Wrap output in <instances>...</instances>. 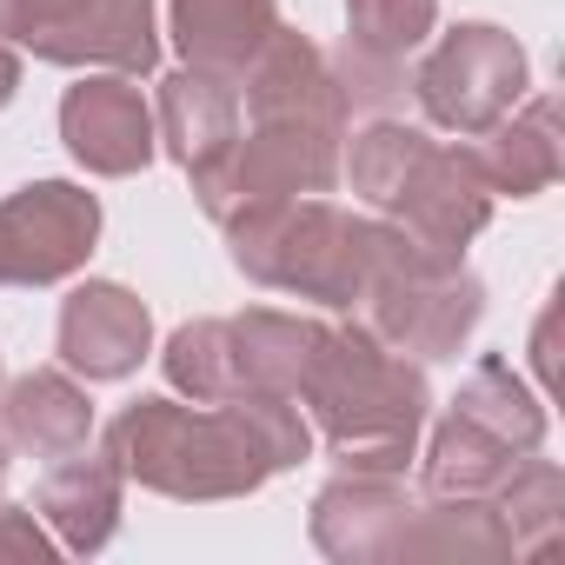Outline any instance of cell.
<instances>
[{
  "instance_id": "obj_1",
  "label": "cell",
  "mask_w": 565,
  "mask_h": 565,
  "mask_svg": "<svg viewBox=\"0 0 565 565\" xmlns=\"http://www.w3.org/2000/svg\"><path fill=\"white\" fill-rule=\"evenodd\" d=\"M107 459L120 479H140L173 499H233L266 472L307 459V419L294 393H233L206 413L180 399H140L107 426Z\"/></svg>"
},
{
  "instance_id": "obj_2",
  "label": "cell",
  "mask_w": 565,
  "mask_h": 565,
  "mask_svg": "<svg viewBox=\"0 0 565 565\" xmlns=\"http://www.w3.org/2000/svg\"><path fill=\"white\" fill-rule=\"evenodd\" d=\"M327 433V446L353 472H399L413 459V433L426 419V380L406 366V353L380 347L366 327H327L300 393Z\"/></svg>"
},
{
  "instance_id": "obj_3",
  "label": "cell",
  "mask_w": 565,
  "mask_h": 565,
  "mask_svg": "<svg viewBox=\"0 0 565 565\" xmlns=\"http://www.w3.org/2000/svg\"><path fill=\"white\" fill-rule=\"evenodd\" d=\"M353 307L366 313V333L380 347L413 360H452L459 340L479 327V279L459 273V259L413 246L399 226H373Z\"/></svg>"
},
{
  "instance_id": "obj_4",
  "label": "cell",
  "mask_w": 565,
  "mask_h": 565,
  "mask_svg": "<svg viewBox=\"0 0 565 565\" xmlns=\"http://www.w3.org/2000/svg\"><path fill=\"white\" fill-rule=\"evenodd\" d=\"M366 233H373V220H353L333 200H279V206H259V213L226 226L233 266L246 279L300 294V300H327V307L360 300Z\"/></svg>"
},
{
  "instance_id": "obj_5",
  "label": "cell",
  "mask_w": 565,
  "mask_h": 565,
  "mask_svg": "<svg viewBox=\"0 0 565 565\" xmlns=\"http://www.w3.org/2000/svg\"><path fill=\"white\" fill-rule=\"evenodd\" d=\"M413 94H419V107H426L439 127H452V134H486V127H499V120L519 107V94H525V54H519L512 34H499V28H486V21L452 28V34L419 61Z\"/></svg>"
},
{
  "instance_id": "obj_6",
  "label": "cell",
  "mask_w": 565,
  "mask_h": 565,
  "mask_svg": "<svg viewBox=\"0 0 565 565\" xmlns=\"http://www.w3.org/2000/svg\"><path fill=\"white\" fill-rule=\"evenodd\" d=\"M100 239V200L67 180H34L0 200V287H54Z\"/></svg>"
},
{
  "instance_id": "obj_7",
  "label": "cell",
  "mask_w": 565,
  "mask_h": 565,
  "mask_svg": "<svg viewBox=\"0 0 565 565\" xmlns=\"http://www.w3.org/2000/svg\"><path fill=\"white\" fill-rule=\"evenodd\" d=\"M386 213H393V226H399L413 246H426V253H439V259H459V246H466V239L486 226V213H492V186H486V173H479L472 153L426 140V153L413 160V173L399 180V193L386 200Z\"/></svg>"
},
{
  "instance_id": "obj_8",
  "label": "cell",
  "mask_w": 565,
  "mask_h": 565,
  "mask_svg": "<svg viewBox=\"0 0 565 565\" xmlns=\"http://www.w3.org/2000/svg\"><path fill=\"white\" fill-rule=\"evenodd\" d=\"M61 134H67V147H74V160L87 167V173H107V180H120V173H140L147 160H153V107L140 100V87L127 81V74H94V81H81V87H67V100H61Z\"/></svg>"
},
{
  "instance_id": "obj_9",
  "label": "cell",
  "mask_w": 565,
  "mask_h": 565,
  "mask_svg": "<svg viewBox=\"0 0 565 565\" xmlns=\"http://www.w3.org/2000/svg\"><path fill=\"white\" fill-rule=\"evenodd\" d=\"M239 81H246V114H253V120L313 127V134H333V140H340L347 100H340V87H333L327 54H320L307 34L273 28V41L253 54V67H246Z\"/></svg>"
},
{
  "instance_id": "obj_10",
  "label": "cell",
  "mask_w": 565,
  "mask_h": 565,
  "mask_svg": "<svg viewBox=\"0 0 565 565\" xmlns=\"http://www.w3.org/2000/svg\"><path fill=\"white\" fill-rule=\"evenodd\" d=\"M147 340H153L147 307L114 279H87L61 307V360L87 380H127L147 360Z\"/></svg>"
},
{
  "instance_id": "obj_11",
  "label": "cell",
  "mask_w": 565,
  "mask_h": 565,
  "mask_svg": "<svg viewBox=\"0 0 565 565\" xmlns=\"http://www.w3.org/2000/svg\"><path fill=\"white\" fill-rule=\"evenodd\" d=\"M273 28H279L273 0H173V41L186 67L220 74L233 87L253 67V54L273 41Z\"/></svg>"
},
{
  "instance_id": "obj_12",
  "label": "cell",
  "mask_w": 565,
  "mask_h": 565,
  "mask_svg": "<svg viewBox=\"0 0 565 565\" xmlns=\"http://www.w3.org/2000/svg\"><path fill=\"white\" fill-rule=\"evenodd\" d=\"M54 67H114V74H153V0H87V8L41 47Z\"/></svg>"
},
{
  "instance_id": "obj_13",
  "label": "cell",
  "mask_w": 565,
  "mask_h": 565,
  "mask_svg": "<svg viewBox=\"0 0 565 565\" xmlns=\"http://www.w3.org/2000/svg\"><path fill=\"white\" fill-rule=\"evenodd\" d=\"M153 134L167 140V153L193 173L206 167L233 134H239V87L200 67H180L160 81V107H153Z\"/></svg>"
},
{
  "instance_id": "obj_14",
  "label": "cell",
  "mask_w": 565,
  "mask_h": 565,
  "mask_svg": "<svg viewBox=\"0 0 565 565\" xmlns=\"http://www.w3.org/2000/svg\"><path fill=\"white\" fill-rule=\"evenodd\" d=\"M0 433L8 446L34 452V459H67L87 446L94 433V406L67 373H28L8 386V406H0Z\"/></svg>"
},
{
  "instance_id": "obj_15",
  "label": "cell",
  "mask_w": 565,
  "mask_h": 565,
  "mask_svg": "<svg viewBox=\"0 0 565 565\" xmlns=\"http://www.w3.org/2000/svg\"><path fill=\"white\" fill-rule=\"evenodd\" d=\"M41 512L61 525V539H67L74 552L107 545L114 512H120V466H114V459H81V452H67V459L41 479Z\"/></svg>"
},
{
  "instance_id": "obj_16",
  "label": "cell",
  "mask_w": 565,
  "mask_h": 565,
  "mask_svg": "<svg viewBox=\"0 0 565 565\" xmlns=\"http://www.w3.org/2000/svg\"><path fill=\"white\" fill-rule=\"evenodd\" d=\"M492 140L472 153L479 160V173H486V186L492 193H539V186H552V173H558V134H552V100H532L519 120L505 114L499 127H486Z\"/></svg>"
},
{
  "instance_id": "obj_17",
  "label": "cell",
  "mask_w": 565,
  "mask_h": 565,
  "mask_svg": "<svg viewBox=\"0 0 565 565\" xmlns=\"http://www.w3.org/2000/svg\"><path fill=\"white\" fill-rule=\"evenodd\" d=\"M167 380H173L180 393H193L200 406H220V399H233V393H253L233 320H193V327H180V333L167 340Z\"/></svg>"
},
{
  "instance_id": "obj_18",
  "label": "cell",
  "mask_w": 565,
  "mask_h": 565,
  "mask_svg": "<svg viewBox=\"0 0 565 565\" xmlns=\"http://www.w3.org/2000/svg\"><path fill=\"white\" fill-rule=\"evenodd\" d=\"M426 153V134L419 127H399V120H373L366 134H353V193L386 206L399 193V180L413 173V160Z\"/></svg>"
},
{
  "instance_id": "obj_19",
  "label": "cell",
  "mask_w": 565,
  "mask_h": 565,
  "mask_svg": "<svg viewBox=\"0 0 565 565\" xmlns=\"http://www.w3.org/2000/svg\"><path fill=\"white\" fill-rule=\"evenodd\" d=\"M433 14H439V0H347V21H353L347 41L380 61H399L433 34Z\"/></svg>"
},
{
  "instance_id": "obj_20",
  "label": "cell",
  "mask_w": 565,
  "mask_h": 565,
  "mask_svg": "<svg viewBox=\"0 0 565 565\" xmlns=\"http://www.w3.org/2000/svg\"><path fill=\"white\" fill-rule=\"evenodd\" d=\"M0 552H47L41 525H28L21 505H0Z\"/></svg>"
},
{
  "instance_id": "obj_21",
  "label": "cell",
  "mask_w": 565,
  "mask_h": 565,
  "mask_svg": "<svg viewBox=\"0 0 565 565\" xmlns=\"http://www.w3.org/2000/svg\"><path fill=\"white\" fill-rule=\"evenodd\" d=\"M14 87H21V61H14V47L0 41V107L14 100Z\"/></svg>"
},
{
  "instance_id": "obj_22",
  "label": "cell",
  "mask_w": 565,
  "mask_h": 565,
  "mask_svg": "<svg viewBox=\"0 0 565 565\" xmlns=\"http://www.w3.org/2000/svg\"><path fill=\"white\" fill-rule=\"evenodd\" d=\"M0 472H8V433H0Z\"/></svg>"
}]
</instances>
